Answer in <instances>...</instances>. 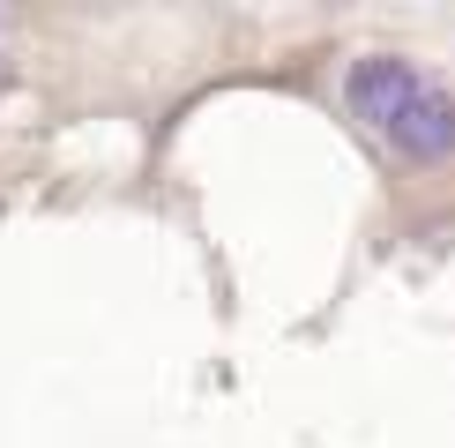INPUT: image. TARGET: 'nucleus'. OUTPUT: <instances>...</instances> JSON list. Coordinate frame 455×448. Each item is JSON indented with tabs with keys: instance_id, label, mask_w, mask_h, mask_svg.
I'll return each instance as SVG.
<instances>
[{
	"instance_id": "obj_1",
	"label": "nucleus",
	"mask_w": 455,
	"mask_h": 448,
	"mask_svg": "<svg viewBox=\"0 0 455 448\" xmlns=\"http://www.w3.org/2000/svg\"><path fill=\"white\" fill-rule=\"evenodd\" d=\"M344 105L395 149V157H411V164H448L455 157V90L441 83V75L395 60V52L351 60Z\"/></svg>"
}]
</instances>
